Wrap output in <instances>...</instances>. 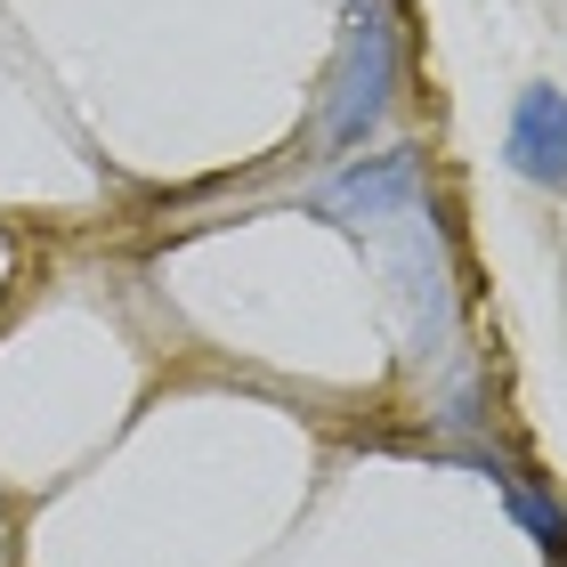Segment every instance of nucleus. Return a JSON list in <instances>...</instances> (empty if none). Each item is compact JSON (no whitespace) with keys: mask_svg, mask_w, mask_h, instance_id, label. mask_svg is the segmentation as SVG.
<instances>
[{"mask_svg":"<svg viewBox=\"0 0 567 567\" xmlns=\"http://www.w3.org/2000/svg\"><path fill=\"white\" fill-rule=\"evenodd\" d=\"M398 90V17L390 0H349V33H341V65H332V106H324V138L357 146L390 114Z\"/></svg>","mask_w":567,"mask_h":567,"instance_id":"nucleus-1","label":"nucleus"},{"mask_svg":"<svg viewBox=\"0 0 567 567\" xmlns=\"http://www.w3.org/2000/svg\"><path fill=\"white\" fill-rule=\"evenodd\" d=\"M414 203H422V163H414L405 146H390V154H365V163L332 171L324 187H317V212H324V219H341V227L414 219Z\"/></svg>","mask_w":567,"mask_h":567,"instance_id":"nucleus-2","label":"nucleus"},{"mask_svg":"<svg viewBox=\"0 0 567 567\" xmlns=\"http://www.w3.org/2000/svg\"><path fill=\"white\" fill-rule=\"evenodd\" d=\"M503 163L527 178V187H567V90L527 82L511 97L503 122Z\"/></svg>","mask_w":567,"mask_h":567,"instance_id":"nucleus-3","label":"nucleus"},{"mask_svg":"<svg viewBox=\"0 0 567 567\" xmlns=\"http://www.w3.org/2000/svg\"><path fill=\"white\" fill-rule=\"evenodd\" d=\"M503 486V503H511V519H519L527 535H535V544H544V551H567V527H559V511L544 503V495H535V486L527 478H495Z\"/></svg>","mask_w":567,"mask_h":567,"instance_id":"nucleus-4","label":"nucleus"}]
</instances>
